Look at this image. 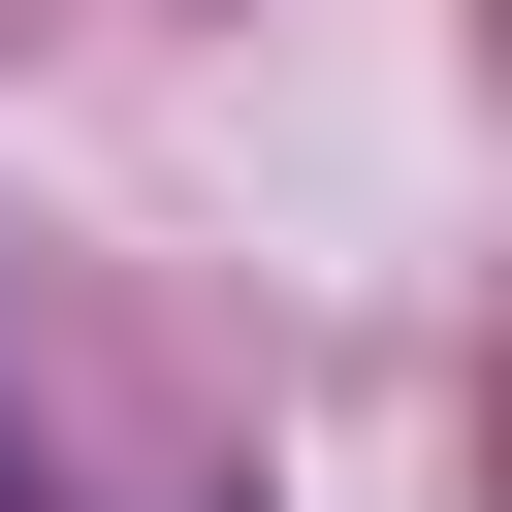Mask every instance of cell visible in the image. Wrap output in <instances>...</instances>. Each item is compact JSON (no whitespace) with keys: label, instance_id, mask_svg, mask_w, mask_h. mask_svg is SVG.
<instances>
[]
</instances>
